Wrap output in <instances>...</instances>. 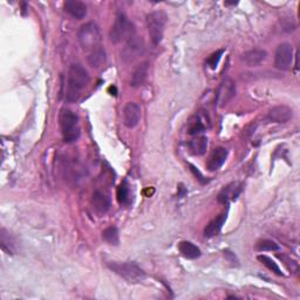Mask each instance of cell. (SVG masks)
I'll return each instance as SVG.
<instances>
[{
  "label": "cell",
  "mask_w": 300,
  "mask_h": 300,
  "mask_svg": "<svg viewBox=\"0 0 300 300\" xmlns=\"http://www.w3.org/2000/svg\"><path fill=\"white\" fill-rule=\"evenodd\" d=\"M89 82L88 72L79 63L71 65L68 70L66 97L70 102H76Z\"/></svg>",
  "instance_id": "1"
},
{
  "label": "cell",
  "mask_w": 300,
  "mask_h": 300,
  "mask_svg": "<svg viewBox=\"0 0 300 300\" xmlns=\"http://www.w3.org/2000/svg\"><path fill=\"white\" fill-rule=\"evenodd\" d=\"M60 127L63 141L66 143L78 141L80 137V123L79 116L70 109H62L60 114Z\"/></svg>",
  "instance_id": "2"
},
{
  "label": "cell",
  "mask_w": 300,
  "mask_h": 300,
  "mask_svg": "<svg viewBox=\"0 0 300 300\" xmlns=\"http://www.w3.org/2000/svg\"><path fill=\"white\" fill-rule=\"evenodd\" d=\"M108 267L129 283H140L145 278L144 271L135 262H111Z\"/></svg>",
  "instance_id": "3"
},
{
  "label": "cell",
  "mask_w": 300,
  "mask_h": 300,
  "mask_svg": "<svg viewBox=\"0 0 300 300\" xmlns=\"http://www.w3.org/2000/svg\"><path fill=\"white\" fill-rule=\"evenodd\" d=\"M133 35H135V27L133 23L129 22L123 13H117L112 30L109 32L111 41L113 44H119L122 40H128Z\"/></svg>",
  "instance_id": "4"
},
{
  "label": "cell",
  "mask_w": 300,
  "mask_h": 300,
  "mask_svg": "<svg viewBox=\"0 0 300 300\" xmlns=\"http://www.w3.org/2000/svg\"><path fill=\"white\" fill-rule=\"evenodd\" d=\"M78 38L81 47L84 51H89V53L101 47V34L99 27L94 23H88L86 25L81 26L78 33Z\"/></svg>",
  "instance_id": "5"
},
{
  "label": "cell",
  "mask_w": 300,
  "mask_h": 300,
  "mask_svg": "<svg viewBox=\"0 0 300 300\" xmlns=\"http://www.w3.org/2000/svg\"><path fill=\"white\" fill-rule=\"evenodd\" d=\"M167 20H168V17L163 11H155L148 14L147 27H148L150 39H152L154 45H159L162 41Z\"/></svg>",
  "instance_id": "6"
},
{
  "label": "cell",
  "mask_w": 300,
  "mask_h": 300,
  "mask_svg": "<svg viewBox=\"0 0 300 300\" xmlns=\"http://www.w3.org/2000/svg\"><path fill=\"white\" fill-rule=\"evenodd\" d=\"M144 53V42L139 36L133 35L127 40L122 52L121 58L125 63H132L143 55Z\"/></svg>",
  "instance_id": "7"
},
{
  "label": "cell",
  "mask_w": 300,
  "mask_h": 300,
  "mask_svg": "<svg viewBox=\"0 0 300 300\" xmlns=\"http://www.w3.org/2000/svg\"><path fill=\"white\" fill-rule=\"evenodd\" d=\"M293 60V47L292 45L284 42L277 47L274 55V66L281 71H287Z\"/></svg>",
  "instance_id": "8"
},
{
  "label": "cell",
  "mask_w": 300,
  "mask_h": 300,
  "mask_svg": "<svg viewBox=\"0 0 300 300\" xmlns=\"http://www.w3.org/2000/svg\"><path fill=\"white\" fill-rule=\"evenodd\" d=\"M236 95V83L231 79H225L218 87L216 94V102L220 107H224Z\"/></svg>",
  "instance_id": "9"
},
{
  "label": "cell",
  "mask_w": 300,
  "mask_h": 300,
  "mask_svg": "<svg viewBox=\"0 0 300 300\" xmlns=\"http://www.w3.org/2000/svg\"><path fill=\"white\" fill-rule=\"evenodd\" d=\"M142 109L139 103L128 102L123 108V124L129 129L135 128L140 123Z\"/></svg>",
  "instance_id": "10"
},
{
  "label": "cell",
  "mask_w": 300,
  "mask_h": 300,
  "mask_svg": "<svg viewBox=\"0 0 300 300\" xmlns=\"http://www.w3.org/2000/svg\"><path fill=\"white\" fill-rule=\"evenodd\" d=\"M293 116V111L287 106H275L271 108L266 115V120L274 123H286Z\"/></svg>",
  "instance_id": "11"
},
{
  "label": "cell",
  "mask_w": 300,
  "mask_h": 300,
  "mask_svg": "<svg viewBox=\"0 0 300 300\" xmlns=\"http://www.w3.org/2000/svg\"><path fill=\"white\" fill-rule=\"evenodd\" d=\"M226 159H228V150L223 147H218L210 155L208 163H206V168L210 172H216L224 164Z\"/></svg>",
  "instance_id": "12"
},
{
  "label": "cell",
  "mask_w": 300,
  "mask_h": 300,
  "mask_svg": "<svg viewBox=\"0 0 300 300\" xmlns=\"http://www.w3.org/2000/svg\"><path fill=\"white\" fill-rule=\"evenodd\" d=\"M266 56H267L266 51L261 50V48H254V50H250L245 52V53L242 55V60L246 66L256 67L264 61Z\"/></svg>",
  "instance_id": "13"
},
{
  "label": "cell",
  "mask_w": 300,
  "mask_h": 300,
  "mask_svg": "<svg viewBox=\"0 0 300 300\" xmlns=\"http://www.w3.org/2000/svg\"><path fill=\"white\" fill-rule=\"evenodd\" d=\"M63 6L65 11H66L70 15H72L73 18L81 20L86 17L87 6L86 4L80 2V0H67Z\"/></svg>",
  "instance_id": "14"
},
{
  "label": "cell",
  "mask_w": 300,
  "mask_h": 300,
  "mask_svg": "<svg viewBox=\"0 0 300 300\" xmlns=\"http://www.w3.org/2000/svg\"><path fill=\"white\" fill-rule=\"evenodd\" d=\"M148 72H149L148 62H142L141 65H139L132 75L131 86L134 88H139L141 86H143V83L148 78Z\"/></svg>",
  "instance_id": "15"
},
{
  "label": "cell",
  "mask_w": 300,
  "mask_h": 300,
  "mask_svg": "<svg viewBox=\"0 0 300 300\" xmlns=\"http://www.w3.org/2000/svg\"><path fill=\"white\" fill-rule=\"evenodd\" d=\"M92 202L96 211H99L100 213H106L111 209V198L104 192L100 191V190H96L93 194Z\"/></svg>",
  "instance_id": "16"
},
{
  "label": "cell",
  "mask_w": 300,
  "mask_h": 300,
  "mask_svg": "<svg viewBox=\"0 0 300 300\" xmlns=\"http://www.w3.org/2000/svg\"><path fill=\"white\" fill-rule=\"evenodd\" d=\"M226 216H228V213L226 212L222 213L217 218H215V220L210 222L204 230V236L206 238H211V237L217 236L223 228V224H224L226 221Z\"/></svg>",
  "instance_id": "17"
},
{
  "label": "cell",
  "mask_w": 300,
  "mask_h": 300,
  "mask_svg": "<svg viewBox=\"0 0 300 300\" xmlns=\"http://www.w3.org/2000/svg\"><path fill=\"white\" fill-rule=\"evenodd\" d=\"M188 147L190 153L195 156H201L204 155L206 152V148H208V139L205 136H197L189 141Z\"/></svg>",
  "instance_id": "18"
},
{
  "label": "cell",
  "mask_w": 300,
  "mask_h": 300,
  "mask_svg": "<svg viewBox=\"0 0 300 300\" xmlns=\"http://www.w3.org/2000/svg\"><path fill=\"white\" fill-rule=\"evenodd\" d=\"M178 250L182 253V256L188 258V259H196L201 256V250L200 247L196 246L191 242L183 241L178 244Z\"/></svg>",
  "instance_id": "19"
},
{
  "label": "cell",
  "mask_w": 300,
  "mask_h": 300,
  "mask_svg": "<svg viewBox=\"0 0 300 300\" xmlns=\"http://www.w3.org/2000/svg\"><path fill=\"white\" fill-rule=\"evenodd\" d=\"M237 188H236V184L234 183L226 185L225 188L220 192V195H218V202H220V203H222V204H225V203H228L229 200H236L239 192H241V189H238L237 191H234Z\"/></svg>",
  "instance_id": "20"
},
{
  "label": "cell",
  "mask_w": 300,
  "mask_h": 300,
  "mask_svg": "<svg viewBox=\"0 0 300 300\" xmlns=\"http://www.w3.org/2000/svg\"><path fill=\"white\" fill-rule=\"evenodd\" d=\"M87 61L89 63V66H92L94 68L100 67L101 65L104 63V61H106V52H104L102 47L97 48V50L93 51V52H91V53H89Z\"/></svg>",
  "instance_id": "21"
},
{
  "label": "cell",
  "mask_w": 300,
  "mask_h": 300,
  "mask_svg": "<svg viewBox=\"0 0 300 300\" xmlns=\"http://www.w3.org/2000/svg\"><path fill=\"white\" fill-rule=\"evenodd\" d=\"M116 198L121 205H127L131 203V190H129L127 181H123L122 183L117 186Z\"/></svg>",
  "instance_id": "22"
},
{
  "label": "cell",
  "mask_w": 300,
  "mask_h": 300,
  "mask_svg": "<svg viewBox=\"0 0 300 300\" xmlns=\"http://www.w3.org/2000/svg\"><path fill=\"white\" fill-rule=\"evenodd\" d=\"M102 238L109 245H117L120 242L119 230L116 226H109L102 232Z\"/></svg>",
  "instance_id": "23"
},
{
  "label": "cell",
  "mask_w": 300,
  "mask_h": 300,
  "mask_svg": "<svg viewBox=\"0 0 300 300\" xmlns=\"http://www.w3.org/2000/svg\"><path fill=\"white\" fill-rule=\"evenodd\" d=\"M258 261L261 262L263 265L266 266L270 271H272V272H274L277 275H283L281 267L278 266L277 263H275L272 258L267 257V256H265V254H259Z\"/></svg>",
  "instance_id": "24"
},
{
  "label": "cell",
  "mask_w": 300,
  "mask_h": 300,
  "mask_svg": "<svg viewBox=\"0 0 300 300\" xmlns=\"http://www.w3.org/2000/svg\"><path fill=\"white\" fill-rule=\"evenodd\" d=\"M204 131V125L198 116H192L188 123V133L190 135H197Z\"/></svg>",
  "instance_id": "25"
},
{
  "label": "cell",
  "mask_w": 300,
  "mask_h": 300,
  "mask_svg": "<svg viewBox=\"0 0 300 300\" xmlns=\"http://www.w3.org/2000/svg\"><path fill=\"white\" fill-rule=\"evenodd\" d=\"M0 244H2L3 251H5L9 254L13 253V245L11 244L10 236H7L5 229H2L0 231Z\"/></svg>",
  "instance_id": "26"
},
{
  "label": "cell",
  "mask_w": 300,
  "mask_h": 300,
  "mask_svg": "<svg viewBox=\"0 0 300 300\" xmlns=\"http://www.w3.org/2000/svg\"><path fill=\"white\" fill-rule=\"evenodd\" d=\"M256 249L258 251H277L279 250V246L277 243H274L273 241H270V239H263V241L257 243Z\"/></svg>",
  "instance_id": "27"
},
{
  "label": "cell",
  "mask_w": 300,
  "mask_h": 300,
  "mask_svg": "<svg viewBox=\"0 0 300 300\" xmlns=\"http://www.w3.org/2000/svg\"><path fill=\"white\" fill-rule=\"evenodd\" d=\"M223 53H224V50H221V51L216 52V53H213L211 56H210L209 60H208V63H209V66H210V68H211V70H215V68L217 67L218 61L221 60V56H222Z\"/></svg>",
  "instance_id": "28"
},
{
  "label": "cell",
  "mask_w": 300,
  "mask_h": 300,
  "mask_svg": "<svg viewBox=\"0 0 300 300\" xmlns=\"http://www.w3.org/2000/svg\"><path fill=\"white\" fill-rule=\"evenodd\" d=\"M190 168H191V172L194 173V175L197 177V180H198V181H200V182H201V183H205V182H206V181L204 180V177H203V175H202V174H201L200 172H198V170H197V168H195V167H194V165H191V164H190Z\"/></svg>",
  "instance_id": "29"
},
{
  "label": "cell",
  "mask_w": 300,
  "mask_h": 300,
  "mask_svg": "<svg viewBox=\"0 0 300 300\" xmlns=\"http://www.w3.org/2000/svg\"><path fill=\"white\" fill-rule=\"evenodd\" d=\"M186 194V189L183 186V184H180L178 185V197H183L184 195Z\"/></svg>",
  "instance_id": "30"
}]
</instances>
